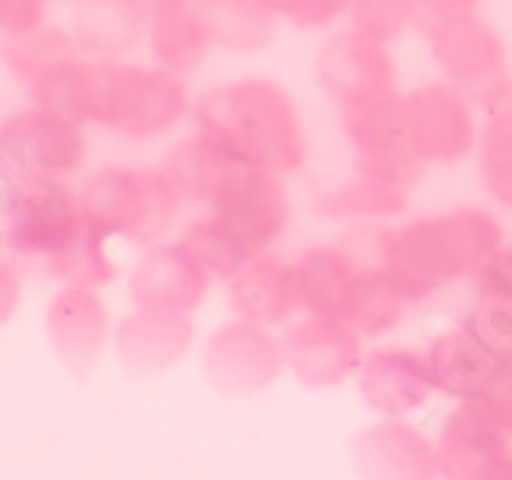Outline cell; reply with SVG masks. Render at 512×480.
<instances>
[{
  "mask_svg": "<svg viewBox=\"0 0 512 480\" xmlns=\"http://www.w3.org/2000/svg\"><path fill=\"white\" fill-rule=\"evenodd\" d=\"M351 29L373 36L380 43H398L409 29H416V15H412V0H351L348 18Z\"/></svg>",
  "mask_w": 512,
  "mask_h": 480,
  "instance_id": "31",
  "label": "cell"
},
{
  "mask_svg": "<svg viewBox=\"0 0 512 480\" xmlns=\"http://www.w3.org/2000/svg\"><path fill=\"white\" fill-rule=\"evenodd\" d=\"M362 480H441L434 438L412 420H380L351 445Z\"/></svg>",
  "mask_w": 512,
  "mask_h": 480,
  "instance_id": "16",
  "label": "cell"
},
{
  "mask_svg": "<svg viewBox=\"0 0 512 480\" xmlns=\"http://www.w3.org/2000/svg\"><path fill=\"white\" fill-rule=\"evenodd\" d=\"M487 0H412V15H416V33L427 36L434 29L448 26L455 18L477 15L484 11Z\"/></svg>",
  "mask_w": 512,
  "mask_h": 480,
  "instance_id": "33",
  "label": "cell"
},
{
  "mask_svg": "<svg viewBox=\"0 0 512 480\" xmlns=\"http://www.w3.org/2000/svg\"><path fill=\"white\" fill-rule=\"evenodd\" d=\"M359 395L380 420H412L437 398L427 352L405 344H380L366 352L359 373Z\"/></svg>",
  "mask_w": 512,
  "mask_h": 480,
  "instance_id": "11",
  "label": "cell"
},
{
  "mask_svg": "<svg viewBox=\"0 0 512 480\" xmlns=\"http://www.w3.org/2000/svg\"><path fill=\"white\" fill-rule=\"evenodd\" d=\"M190 337H194L190 312L133 309L119 323L115 352L133 373H158L187 355Z\"/></svg>",
  "mask_w": 512,
  "mask_h": 480,
  "instance_id": "21",
  "label": "cell"
},
{
  "mask_svg": "<svg viewBox=\"0 0 512 480\" xmlns=\"http://www.w3.org/2000/svg\"><path fill=\"white\" fill-rule=\"evenodd\" d=\"M351 0H269V11L276 18H287L294 26L326 29L333 22L348 18Z\"/></svg>",
  "mask_w": 512,
  "mask_h": 480,
  "instance_id": "32",
  "label": "cell"
},
{
  "mask_svg": "<svg viewBox=\"0 0 512 480\" xmlns=\"http://www.w3.org/2000/svg\"><path fill=\"white\" fill-rule=\"evenodd\" d=\"M147 47H151L158 69L187 79L212 54V47H219V33H215L205 0L154 11L151 29H147Z\"/></svg>",
  "mask_w": 512,
  "mask_h": 480,
  "instance_id": "23",
  "label": "cell"
},
{
  "mask_svg": "<svg viewBox=\"0 0 512 480\" xmlns=\"http://www.w3.org/2000/svg\"><path fill=\"white\" fill-rule=\"evenodd\" d=\"M459 323L495 355H512V294L495 291L487 283H470V301Z\"/></svg>",
  "mask_w": 512,
  "mask_h": 480,
  "instance_id": "30",
  "label": "cell"
},
{
  "mask_svg": "<svg viewBox=\"0 0 512 480\" xmlns=\"http://www.w3.org/2000/svg\"><path fill=\"white\" fill-rule=\"evenodd\" d=\"M83 215L108 237L154 244L172 226L183 205V194L165 169H111L94 172L79 187Z\"/></svg>",
  "mask_w": 512,
  "mask_h": 480,
  "instance_id": "4",
  "label": "cell"
},
{
  "mask_svg": "<svg viewBox=\"0 0 512 480\" xmlns=\"http://www.w3.org/2000/svg\"><path fill=\"white\" fill-rule=\"evenodd\" d=\"M287 366L283 341L269 334V326L251 319H233L219 326L205 344V373L219 391L251 395L258 387H269L280 369Z\"/></svg>",
  "mask_w": 512,
  "mask_h": 480,
  "instance_id": "12",
  "label": "cell"
},
{
  "mask_svg": "<svg viewBox=\"0 0 512 480\" xmlns=\"http://www.w3.org/2000/svg\"><path fill=\"white\" fill-rule=\"evenodd\" d=\"M337 115H341V129L351 151H355L359 169L384 172V176H394L409 187L423 180L427 165L419 162L416 151H412L409 129H405L402 90L337 104Z\"/></svg>",
  "mask_w": 512,
  "mask_h": 480,
  "instance_id": "9",
  "label": "cell"
},
{
  "mask_svg": "<svg viewBox=\"0 0 512 480\" xmlns=\"http://www.w3.org/2000/svg\"><path fill=\"white\" fill-rule=\"evenodd\" d=\"M287 366L308 387H333L355 377L366 359V337L341 319L308 316L283 341Z\"/></svg>",
  "mask_w": 512,
  "mask_h": 480,
  "instance_id": "15",
  "label": "cell"
},
{
  "mask_svg": "<svg viewBox=\"0 0 512 480\" xmlns=\"http://www.w3.org/2000/svg\"><path fill=\"white\" fill-rule=\"evenodd\" d=\"M473 165L487 201L512 215V79L480 104V140Z\"/></svg>",
  "mask_w": 512,
  "mask_h": 480,
  "instance_id": "25",
  "label": "cell"
},
{
  "mask_svg": "<svg viewBox=\"0 0 512 480\" xmlns=\"http://www.w3.org/2000/svg\"><path fill=\"white\" fill-rule=\"evenodd\" d=\"M409 194V183L355 165V176L348 183L326 190L319 198V212L326 219H348V223H391L409 208Z\"/></svg>",
  "mask_w": 512,
  "mask_h": 480,
  "instance_id": "26",
  "label": "cell"
},
{
  "mask_svg": "<svg viewBox=\"0 0 512 480\" xmlns=\"http://www.w3.org/2000/svg\"><path fill=\"white\" fill-rule=\"evenodd\" d=\"M441 480H480L512 459V434L473 398L455 402L434 438Z\"/></svg>",
  "mask_w": 512,
  "mask_h": 480,
  "instance_id": "14",
  "label": "cell"
},
{
  "mask_svg": "<svg viewBox=\"0 0 512 480\" xmlns=\"http://www.w3.org/2000/svg\"><path fill=\"white\" fill-rule=\"evenodd\" d=\"M33 104L104 126L129 140L165 137L190 115L194 101L183 76L158 65H126L119 58H90L76 51L29 79Z\"/></svg>",
  "mask_w": 512,
  "mask_h": 480,
  "instance_id": "1",
  "label": "cell"
},
{
  "mask_svg": "<svg viewBox=\"0 0 512 480\" xmlns=\"http://www.w3.org/2000/svg\"><path fill=\"white\" fill-rule=\"evenodd\" d=\"M477 402L512 434V355H502V359H498L495 377H491V384H487V391L477 398Z\"/></svg>",
  "mask_w": 512,
  "mask_h": 480,
  "instance_id": "34",
  "label": "cell"
},
{
  "mask_svg": "<svg viewBox=\"0 0 512 480\" xmlns=\"http://www.w3.org/2000/svg\"><path fill=\"white\" fill-rule=\"evenodd\" d=\"M473 283H487V287H495V291L512 294V240H505L502 248L495 251V258L480 269V276Z\"/></svg>",
  "mask_w": 512,
  "mask_h": 480,
  "instance_id": "36",
  "label": "cell"
},
{
  "mask_svg": "<svg viewBox=\"0 0 512 480\" xmlns=\"http://www.w3.org/2000/svg\"><path fill=\"white\" fill-rule=\"evenodd\" d=\"M47 337L69 369H94L108 348V309L94 287H61L54 294L47 305Z\"/></svg>",
  "mask_w": 512,
  "mask_h": 480,
  "instance_id": "17",
  "label": "cell"
},
{
  "mask_svg": "<svg viewBox=\"0 0 512 480\" xmlns=\"http://www.w3.org/2000/svg\"><path fill=\"white\" fill-rule=\"evenodd\" d=\"M18 305V280L4 262H0V323H8Z\"/></svg>",
  "mask_w": 512,
  "mask_h": 480,
  "instance_id": "37",
  "label": "cell"
},
{
  "mask_svg": "<svg viewBox=\"0 0 512 480\" xmlns=\"http://www.w3.org/2000/svg\"><path fill=\"white\" fill-rule=\"evenodd\" d=\"M208 291L205 269L183 251V244H154L133 269L137 309L194 312Z\"/></svg>",
  "mask_w": 512,
  "mask_h": 480,
  "instance_id": "19",
  "label": "cell"
},
{
  "mask_svg": "<svg viewBox=\"0 0 512 480\" xmlns=\"http://www.w3.org/2000/svg\"><path fill=\"white\" fill-rule=\"evenodd\" d=\"M505 223L487 205H455L444 212L387 223L376 244V266L412 298V305L473 283L505 244Z\"/></svg>",
  "mask_w": 512,
  "mask_h": 480,
  "instance_id": "2",
  "label": "cell"
},
{
  "mask_svg": "<svg viewBox=\"0 0 512 480\" xmlns=\"http://www.w3.org/2000/svg\"><path fill=\"white\" fill-rule=\"evenodd\" d=\"M412 309H416L412 298L391 280V273L380 269L376 262H366L359 291H355V298H351L348 326L351 330H359L366 341H373V337L394 334V330L409 319Z\"/></svg>",
  "mask_w": 512,
  "mask_h": 480,
  "instance_id": "27",
  "label": "cell"
},
{
  "mask_svg": "<svg viewBox=\"0 0 512 480\" xmlns=\"http://www.w3.org/2000/svg\"><path fill=\"white\" fill-rule=\"evenodd\" d=\"M108 233L97 230L90 219L83 223V230L47 262L54 280H61V287H101V283L115 280V262L108 255Z\"/></svg>",
  "mask_w": 512,
  "mask_h": 480,
  "instance_id": "28",
  "label": "cell"
},
{
  "mask_svg": "<svg viewBox=\"0 0 512 480\" xmlns=\"http://www.w3.org/2000/svg\"><path fill=\"white\" fill-rule=\"evenodd\" d=\"M423 352H427L437 395L452 398V402H473L484 395L491 377H495L498 359H502L480 337H473L459 319L437 330Z\"/></svg>",
  "mask_w": 512,
  "mask_h": 480,
  "instance_id": "18",
  "label": "cell"
},
{
  "mask_svg": "<svg viewBox=\"0 0 512 480\" xmlns=\"http://www.w3.org/2000/svg\"><path fill=\"white\" fill-rule=\"evenodd\" d=\"M151 18V0H76L69 33L90 58H122L147 40Z\"/></svg>",
  "mask_w": 512,
  "mask_h": 480,
  "instance_id": "22",
  "label": "cell"
},
{
  "mask_svg": "<svg viewBox=\"0 0 512 480\" xmlns=\"http://www.w3.org/2000/svg\"><path fill=\"white\" fill-rule=\"evenodd\" d=\"M441 79L470 94L477 108L512 79V51L502 29L477 11L423 36Z\"/></svg>",
  "mask_w": 512,
  "mask_h": 480,
  "instance_id": "8",
  "label": "cell"
},
{
  "mask_svg": "<svg viewBox=\"0 0 512 480\" xmlns=\"http://www.w3.org/2000/svg\"><path fill=\"white\" fill-rule=\"evenodd\" d=\"M480 480H512V459H505V463H498L491 473H484Z\"/></svg>",
  "mask_w": 512,
  "mask_h": 480,
  "instance_id": "38",
  "label": "cell"
},
{
  "mask_svg": "<svg viewBox=\"0 0 512 480\" xmlns=\"http://www.w3.org/2000/svg\"><path fill=\"white\" fill-rule=\"evenodd\" d=\"M51 0H0V36L29 33L47 22Z\"/></svg>",
  "mask_w": 512,
  "mask_h": 480,
  "instance_id": "35",
  "label": "cell"
},
{
  "mask_svg": "<svg viewBox=\"0 0 512 480\" xmlns=\"http://www.w3.org/2000/svg\"><path fill=\"white\" fill-rule=\"evenodd\" d=\"M226 298H230V309L240 319H251V323L262 326L287 323L301 309L294 262H276L269 255L255 258L248 269H240L226 283Z\"/></svg>",
  "mask_w": 512,
  "mask_h": 480,
  "instance_id": "24",
  "label": "cell"
},
{
  "mask_svg": "<svg viewBox=\"0 0 512 480\" xmlns=\"http://www.w3.org/2000/svg\"><path fill=\"white\" fill-rule=\"evenodd\" d=\"M362 269H366V262H362L355 251L344 248V244H319V248H308L305 255L294 262L301 309H305L308 316H326V319L348 323L351 298L359 291Z\"/></svg>",
  "mask_w": 512,
  "mask_h": 480,
  "instance_id": "20",
  "label": "cell"
},
{
  "mask_svg": "<svg viewBox=\"0 0 512 480\" xmlns=\"http://www.w3.org/2000/svg\"><path fill=\"white\" fill-rule=\"evenodd\" d=\"M405 129L412 151L427 169L470 162L480 140V108L448 79H427L402 90Z\"/></svg>",
  "mask_w": 512,
  "mask_h": 480,
  "instance_id": "6",
  "label": "cell"
},
{
  "mask_svg": "<svg viewBox=\"0 0 512 480\" xmlns=\"http://www.w3.org/2000/svg\"><path fill=\"white\" fill-rule=\"evenodd\" d=\"M316 76L333 104H348L359 97L402 90L398 86V61L391 43H380L359 29H341L323 43L316 58Z\"/></svg>",
  "mask_w": 512,
  "mask_h": 480,
  "instance_id": "13",
  "label": "cell"
},
{
  "mask_svg": "<svg viewBox=\"0 0 512 480\" xmlns=\"http://www.w3.org/2000/svg\"><path fill=\"white\" fill-rule=\"evenodd\" d=\"M83 223L79 190L65 180H0V237L15 255L51 262Z\"/></svg>",
  "mask_w": 512,
  "mask_h": 480,
  "instance_id": "5",
  "label": "cell"
},
{
  "mask_svg": "<svg viewBox=\"0 0 512 480\" xmlns=\"http://www.w3.org/2000/svg\"><path fill=\"white\" fill-rule=\"evenodd\" d=\"M162 169L169 172V180L176 183L183 201H194V205L205 208L230 201L233 194L262 180L265 172H273L255 158H248L244 151H237V147L208 137V133L176 140L165 155Z\"/></svg>",
  "mask_w": 512,
  "mask_h": 480,
  "instance_id": "10",
  "label": "cell"
},
{
  "mask_svg": "<svg viewBox=\"0 0 512 480\" xmlns=\"http://www.w3.org/2000/svg\"><path fill=\"white\" fill-rule=\"evenodd\" d=\"M83 162V122L69 115L33 104L0 122V180H65Z\"/></svg>",
  "mask_w": 512,
  "mask_h": 480,
  "instance_id": "7",
  "label": "cell"
},
{
  "mask_svg": "<svg viewBox=\"0 0 512 480\" xmlns=\"http://www.w3.org/2000/svg\"><path fill=\"white\" fill-rule=\"evenodd\" d=\"M76 51H79L76 36L51 26V22L29 29V33H15L0 40V58H4V65H8L22 83H29V79L40 76L47 65L69 58V54H76Z\"/></svg>",
  "mask_w": 512,
  "mask_h": 480,
  "instance_id": "29",
  "label": "cell"
},
{
  "mask_svg": "<svg viewBox=\"0 0 512 480\" xmlns=\"http://www.w3.org/2000/svg\"><path fill=\"white\" fill-rule=\"evenodd\" d=\"M197 133L237 147L276 176L298 172L308 158V137L298 104L280 83L265 76H244L212 86L190 108Z\"/></svg>",
  "mask_w": 512,
  "mask_h": 480,
  "instance_id": "3",
  "label": "cell"
}]
</instances>
